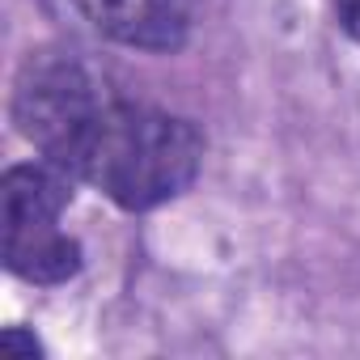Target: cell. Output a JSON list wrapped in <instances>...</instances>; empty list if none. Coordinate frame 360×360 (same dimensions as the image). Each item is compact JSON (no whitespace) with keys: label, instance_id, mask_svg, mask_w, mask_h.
Wrapping results in <instances>:
<instances>
[{"label":"cell","instance_id":"6da1fadb","mask_svg":"<svg viewBox=\"0 0 360 360\" xmlns=\"http://www.w3.org/2000/svg\"><path fill=\"white\" fill-rule=\"evenodd\" d=\"M9 115L39 157L123 212H153L195 187L208 140L195 119L131 102L77 51H30Z\"/></svg>","mask_w":360,"mask_h":360},{"label":"cell","instance_id":"7a4b0ae2","mask_svg":"<svg viewBox=\"0 0 360 360\" xmlns=\"http://www.w3.org/2000/svg\"><path fill=\"white\" fill-rule=\"evenodd\" d=\"M200 0H43V9L64 26H89L98 39L174 56L191 43Z\"/></svg>","mask_w":360,"mask_h":360},{"label":"cell","instance_id":"3957f363","mask_svg":"<svg viewBox=\"0 0 360 360\" xmlns=\"http://www.w3.org/2000/svg\"><path fill=\"white\" fill-rule=\"evenodd\" d=\"M0 259H5V271L39 284V288H60L68 280L81 276L85 267V246L51 225V229H34V233H18V238H0Z\"/></svg>","mask_w":360,"mask_h":360},{"label":"cell","instance_id":"277c9868","mask_svg":"<svg viewBox=\"0 0 360 360\" xmlns=\"http://www.w3.org/2000/svg\"><path fill=\"white\" fill-rule=\"evenodd\" d=\"M0 352L22 356V360H34V356H47V343L30 326H5V330H0Z\"/></svg>","mask_w":360,"mask_h":360},{"label":"cell","instance_id":"5b68a950","mask_svg":"<svg viewBox=\"0 0 360 360\" xmlns=\"http://www.w3.org/2000/svg\"><path fill=\"white\" fill-rule=\"evenodd\" d=\"M330 9H335V26L352 43H360V0H330Z\"/></svg>","mask_w":360,"mask_h":360}]
</instances>
